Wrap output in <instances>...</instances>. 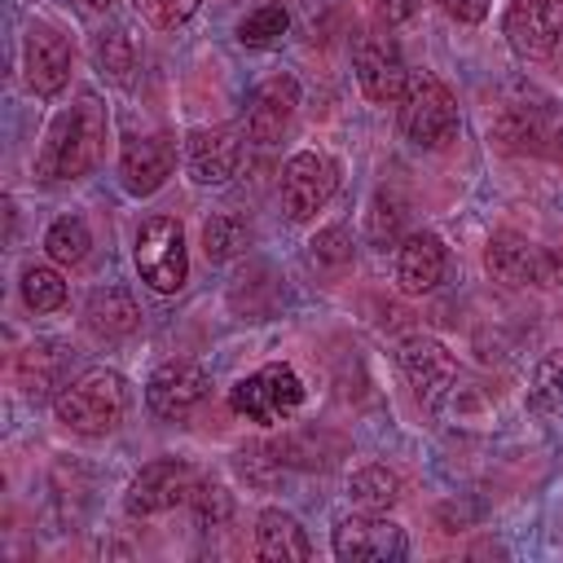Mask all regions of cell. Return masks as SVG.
<instances>
[{
    "mask_svg": "<svg viewBox=\"0 0 563 563\" xmlns=\"http://www.w3.org/2000/svg\"><path fill=\"white\" fill-rule=\"evenodd\" d=\"M106 150V106L92 92H79L75 106H66L35 154V180L57 185V180H79L101 163Z\"/></svg>",
    "mask_w": 563,
    "mask_h": 563,
    "instance_id": "obj_1",
    "label": "cell"
},
{
    "mask_svg": "<svg viewBox=\"0 0 563 563\" xmlns=\"http://www.w3.org/2000/svg\"><path fill=\"white\" fill-rule=\"evenodd\" d=\"M53 413L75 435H106L128 413V383L114 369H84L53 396Z\"/></svg>",
    "mask_w": 563,
    "mask_h": 563,
    "instance_id": "obj_2",
    "label": "cell"
},
{
    "mask_svg": "<svg viewBox=\"0 0 563 563\" xmlns=\"http://www.w3.org/2000/svg\"><path fill=\"white\" fill-rule=\"evenodd\" d=\"M303 396H308L303 378L286 361H273V365H260L255 374H246L229 387V409L246 422L277 427V422H286L303 409Z\"/></svg>",
    "mask_w": 563,
    "mask_h": 563,
    "instance_id": "obj_3",
    "label": "cell"
},
{
    "mask_svg": "<svg viewBox=\"0 0 563 563\" xmlns=\"http://www.w3.org/2000/svg\"><path fill=\"white\" fill-rule=\"evenodd\" d=\"M132 264L141 282L158 295H176L189 282V251H185V229L172 216H150L136 229L132 242Z\"/></svg>",
    "mask_w": 563,
    "mask_h": 563,
    "instance_id": "obj_4",
    "label": "cell"
},
{
    "mask_svg": "<svg viewBox=\"0 0 563 563\" xmlns=\"http://www.w3.org/2000/svg\"><path fill=\"white\" fill-rule=\"evenodd\" d=\"M457 97L435 75H409V88L400 97V132L418 150H440L457 136Z\"/></svg>",
    "mask_w": 563,
    "mask_h": 563,
    "instance_id": "obj_5",
    "label": "cell"
},
{
    "mask_svg": "<svg viewBox=\"0 0 563 563\" xmlns=\"http://www.w3.org/2000/svg\"><path fill=\"white\" fill-rule=\"evenodd\" d=\"M484 268L506 286H554L559 273H563V260L554 251L537 246L532 238H523L515 229H501L484 246Z\"/></svg>",
    "mask_w": 563,
    "mask_h": 563,
    "instance_id": "obj_6",
    "label": "cell"
},
{
    "mask_svg": "<svg viewBox=\"0 0 563 563\" xmlns=\"http://www.w3.org/2000/svg\"><path fill=\"white\" fill-rule=\"evenodd\" d=\"M334 554L343 563H400L409 554V541H405V528L391 523L387 515L378 510H365V515H343L334 523V537H330Z\"/></svg>",
    "mask_w": 563,
    "mask_h": 563,
    "instance_id": "obj_7",
    "label": "cell"
},
{
    "mask_svg": "<svg viewBox=\"0 0 563 563\" xmlns=\"http://www.w3.org/2000/svg\"><path fill=\"white\" fill-rule=\"evenodd\" d=\"M334 189H339V163L334 158H325L317 150H299V154L286 158V167H282V211L295 224L312 220L334 198Z\"/></svg>",
    "mask_w": 563,
    "mask_h": 563,
    "instance_id": "obj_8",
    "label": "cell"
},
{
    "mask_svg": "<svg viewBox=\"0 0 563 563\" xmlns=\"http://www.w3.org/2000/svg\"><path fill=\"white\" fill-rule=\"evenodd\" d=\"M396 361H400V374H405V383L413 387V396H418L422 409H440V405L449 400V391H453V383H457V361H453V352H449L440 339H431V334H409V339L396 347Z\"/></svg>",
    "mask_w": 563,
    "mask_h": 563,
    "instance_id": "obj_9",
    "label": "cell"
},
{
    "mask_svg": "<svg viewBox=\"0 0 563 563\" xmlns=\"http://www.w3.org/2000/svg\"><path fill=\"white\" fill-rule=\"evenodd\" d=\"M352 66H356L361 92L378 106L400 101L409 88V66H405V57L387 31H361L352 44Z\"/></svg>",
    "mask_w": 563,
    "mask_h": 563,
    "instance_id": "obj_10",
    "label": "cell"
},
{
    "mask_svg": "<svg viewBox=\"0 0 563 563\" xmlns=\"http://www.w3.org/2000/svg\"><path fill=\"white\" fill-rule=\"evenodd\" d=\"M501 31L515 57L545 62L563 40V0H510Z\"/></svg>",
    "mask_w": 563,
    "mask_h": 563,
    "instance_id": "obj_11",
    "label": "cell"
},
{
    "mask_svg": "<svg viewBox=\"0 0 563 563\" xmlns=\"http://www.w3.org/2000/svg\"><path fill=\"white\" fill-rule=\"evenodd\" d=\"M493 136L515 154L563 163V110L559 106H515L497 119Z\"/></svg>",
    "mask_w": 563,
    "mask_h": 563,
    "instance_id": "obj_12",
    "label": "cell"
},
{
    "mask_svg": "<svg viewBox=\"0 0 563 563\" xmlns=\"http://www.w3.org/2000/svg\"><path fill=\"white\" fill-rule=\"evenodd\" d=\"M189 488H194V471L180 462V457H158V462H145L128 493H123V506L132 519H150V515H163L180 501H189Z\"/></svg>",
    "mask_w": 563,
    "mask_h": 563,
    "instance_id": "obj_13",
    "label": "cell"
},
{
    "mask_svg": "<svg viewBox=\"0 0 563 563\" xmlns=\"http://www.w3.org/2000/svg\"><path fill=\"white\" fill-rule=\"evenodd\" d=\"M70 66H75V48L70 40L48 26V22H31L26 40H22V70L35 97H57L70 84Z\"/></svg>",
    "mask_w": 563,
    "mask_h": 563,
    "instance_id": "obj_14",
    "label": "cell"
},
{
    "mask_svg": "<svg viewBox=\"0 0 563 563\" xmlns=\"http://www.w3.org/2000/svg\"><path fill=\"white\" fill-rule=\"evenodd\" d=\"M207 391H211V378H207L202 365H194V361H163L150 374V383H145V405H150L154 418L176 422V418L194 413L207 400Z\"/></svg>",
    "mask_w": 563,
    "mask_h": 563,
    "instance_id": "obj_15",
    "label": "cell"
},
{
    "mask_svg": "<svg viewBox=\"0 0 563 563\" xmlns=\"http://www.w3.org/2000/svg\"><path fill=\"white\" fill-rule=\"evenodd\" d=\"M238 167H242V128L211 123L185 136V172L198 185H224L238 176Z\"/></svg>",
    "mask_w": 563,
    "mask_h": 563,
    "instance_id": "obj_16",
    "label": "cell"
},
{
    "mask_svg": "<svg viewBox=\"0 0 563 563\" xmlns=\"http://www.w3.org/2000/svg\"><path fill=\"white\" fill-rule=\"evenodd\" d=\"M299 110V79L295 75H273L246 97V136L260 145H277Z\"/></svg>",
    "mask_w": 563,
    "mask_h": 563,
    "instance_id": "obj_17",
    "label": "cell"
},
{
    "mask_svg": "<svg viewBox=\"0 0 563 563\" xmlns=\"http://www.w3.org/2000/svg\"><path fill=\"white\" fill-rule=\"evenodd\" d=\"M172 163H176V150L167 136H132L123 141V154H119V176H123V189L136 194V198H150L167 185L172 176Z\"/></svg>",
    "mask_w": 563,
    "mask_h": 563,
    "instance_id": "obj_18",
    "label": "cell"
},
{
    "mask_svg": "<svg viewBox=\"0 0 563 563\" xmlns=\"http://www.w3.org/2000/svg\"><path fill=\"white\" fill-rule=\"evenodd\" d=\"M449 273V251L431 229H418L396 251V286L405 295H431Z\"/></svg>",
    "mask_w": 563,
    "mask_h": 563,
    "instance_id": "obj_19",
    "label": "cell"
},
{
    "mask_svg": "<svg viewBox=\"0 0 563 563\" xmlns=\"http://www.w3.org/2000/svg\"><path fill=\"white\" fill-rule=\"evenodd\" d=\"M255 554L264 563H308L312 559V541H308L303 523L290 510L268 506L255 519Z\"/></svg>",
    "mask_w": 563,
    "mask_h": 563,
    "instance_id": "obj_20",
    "label": "cell"
},
{
    "mask_svg": "<svg viewBox=\"0 0 563 563\" xmlns=\"http://www.w3.org/2000/svg\"><path fill=\"white\" fill-rule=\"evenodd\" d=\"M66 365H70V352H66L57 339H35V343H26L22 356H18V387H22L31 400H48V396H57V391L66 387V383H62Z\"/></svg>",
    "mask_w": 563,
    "mask_h": 563,
    "instance_id": "obj_21",
    "label": "cell"
},
{
    "mask_svg": "<svg viewBox=\"0 0 563 563\" xmlns=\"http://www.w3.org/2000/svg\"><path fill=\"white\" fill-rule=\"evenodd\" d=\"M84 321H88V330L101 334V339H123V334H132V330L141 325V308H136V299H132L128 290L106 286V290H97V295L88 299Z\"/></svg>",
    "mask_w": 563,
    "mask_h": 563,
    "instance_id": "obj_22",
    "label": "cell"
},
{
    "mask_svg": "<svg viewBox=\"0 0 563 563\" xmlns=\"http://www.w3.org/2000/svg\"><path fill=\"white\" fill-rule=\"evenodd\" d=\"M251 246V224L238 211H216L202 220V255L211 264H224Z\"/></svg>",
    "mask_w": 563,
    "mask_h": 563,
    "instance_id": "obj_23",
    "label": "cell"
},
{
    "mask_svg": "<svg viewBox=\"0 0 563 563\" xmlns=\"http://www.w3.org/2000/svg\"><path fill=\"white\" fill-rule=\"evenodd\" d=\"M347 497L361 506V510H391L400 501V479L396 471L369 462V466H356L347 475Z\"/></svg>",
    "mask_w": 563,
    "mask_h": 563,
    "instance_id": "obj_24",
    "label": "cell"
},
{
    "mask_svg": "<svg viewBox=\"0 0 563 563\" xmlns=\"http://www.w3.org/2000/svg\"><path fill=\"white\" fill-rule=\"evenodd\" d=\"M405 220H409V202L396 189H378L369 202V242L374 246H400L409 238Z\"/></svg>",
    "mask_w": 563,
    "mask_h": 563,
    "instance_id": "obj_25",
    "label": "cell"
},
{
    "mask_svg": "<svg viewBox=\"0 0 563 563\" xmlns=\"http://www.w3.org/2000/svg\"><path fill=\"white\" fill-rule=\"evenodd\" d=\"M88 246H92V233H88V224H84L79 216H62V220H53L48 233H44L48 260H53V264H66V268L84 264V260H88Z\"/></svg>",
    "mask_w": 563,
    "mask_h": 563,
    "instance_id": "obj_26",
    "label": "cell"
},
{
    "mask_svg": "<svg viewBox=\"0 0 563 563\" xmlns=\"http://www.w3.org/2000/svg\"><path fill=\"white\" fill-rule=\"evenodd\" d=\"M352 255H356V246H352V233L343 224H325V229H317L308 238V264L317 273H330L334 277V273L352 268Z\"/></svg>",
    "mask_w": 563,
    "mask_h": 563,
    "instance_id": "obj_27",
    "label": "cell"
},
{
    "mask_svg": "<svg viewBox=\"0 0 563 563\" xmlns=\"http://www.w3.org/2000/svg\"><path fill=\"white\" fill-rule=\"evenodd\" d=\"M92 53H97L101 75H110V84H128L132 79V70H136V44H132V35L123 26H106L97 35V48Z\"/></svg>",
    "mask_w": 563,
    "mask_h": 563,
    "instance_id": "obj_28",
    "label": "cell"
},
{
    "mask_svg": "<svg viewBox=\"0 0 563 563\" xmlns=\"http://www.w3.org/2000/svg\"><path fill=\"white\" fill-rule=\"evenodd\" d=\"M286 31H290V13L282 4H260V9H251L238 22V44H246V48H273V44H282Z\"/></svg>",
    "mask_w": 563,
    "mask_h": 563,
    "instance_id": "obj_29",
    "label": "cell"
},
{
    "mask_svg": "<svg viewBox=\"0 0 563 563\" xmlns=\"http://www.w3.org/2000/svg\"><path fill=\"white\" fill-rule=\"evenodd\" d=\"M528 409L532 413H559L563 409V352H545L532 369L528 387Z\"/></svg>",
    "mask_w": 563,
    "mask_h": 563,
    "instance_id": "obj_30",
    "label": "cell"
},
{
    "mask_svg": "<svg viewBox=\"0 0 563 563\" xmlns=\"http://www.w3.org/2000/svg\"><path fill=\"white\" fill-rule=\"evenodd\" d=\"M22 303H26L31 312H57V308L66 303V282H62V273L48 268V264L22 268Z\"/></svg>",
    "mask_w": 563,
    "mask_h": 563,
    "instance_id": "obj_31",
    "label": "cell"
},
{
    "mask_svg": "<svg viewBox=\"0 0 563 563\" xmlns=\"http://www.w3.org/2000/svg\"><path fill=\"white\" fill-rule=\"evenodd\" d=\"M189 506H194V519H198L202 528H220V523H229V515H233V493H229L220 479L202 475V479H194V488H189Z\"/></svg>",
    "mask_w": 563,
    "mask_h": 563,
    "instance_id": "obj_32",
    "label": "cell"
},
{
    "mask_svg": "<svg viewBox=\"0 0 563 563\" xmlns=\"http://www.w3.org/2000/svg\"><path fill=\"white\" fill-rule=\"evenodd\" d=\"M453 22H466V26H475V22H484L488 18V4L493 0H435Z\"/></svg>",
    "mask_w": 563,
    "mask_h": 563,
    "instance_id": "obj_33",
    "label": "cell"
},
{
    "mask_svg": "<svg viewBox=\"0 0 563 563\" xmlns=\"http://www.w3.org/2000/svg\"><path fill=\"white\" fill-rule=\"evenodd\" d=\"M202 9V0H158V26H180Z\"/></svg>",
    "mask_w": 563,
    "mask_h": 563,
    "instance_id": "obj_34",
    "label": "cell"
},
{
    "mask_svg": "<svg viewBox=\"0 0 563 563\" xmlns=\"http://www.w3.org/2000/svg\"><path fill=\"white\" fill-rule=\"evenodd\" d=\"M136 9H145V13L158 22V0H136Z\"/></svg>",
    "mask_w": 563,
    "mask_h": 563,
    "instance_id": "obj_35",
    "label": "cell"
},
{
    "mask_svg": "<svg viewBox=\"0 0 563 563\" xmlns=\"http://www.w3.org/2000/svg\"><path fill=\"white\" fill-rule=\"evenodd\" d=\"M88 9H110V0H84Z\"/></svg>",
    "mask_w": 563,
    "mask_h": 563,
    "instance_id": "obj_36",
    "label": "cell"
}]
</instances>
